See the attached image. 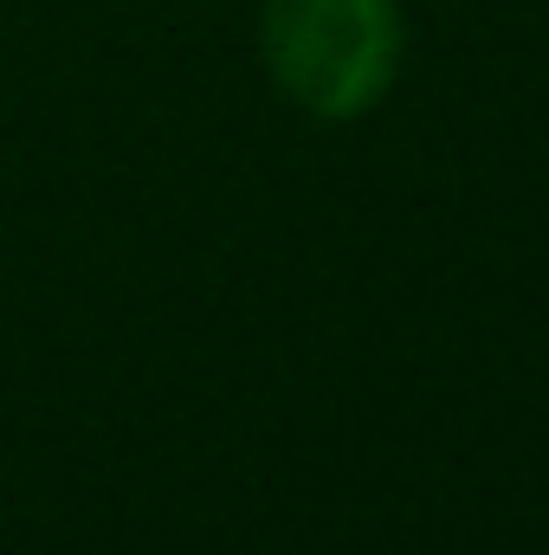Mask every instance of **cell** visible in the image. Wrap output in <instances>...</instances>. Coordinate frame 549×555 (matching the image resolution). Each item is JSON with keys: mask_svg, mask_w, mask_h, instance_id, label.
<instances>
[{"mask_svg": "<svg viewBox=\"0 0 549 555\" xmlns=\"http://www.w3.org/2000/svg\"><path fill=\"white\" fill-rule=\"evenodd\" d=\"M272 85L310 117H362L401 65L395 0H266L259 20Z\"/></svg>", "mask_w": 549, "mask_h": 555, "instance_id": "cell-1", "label": "cell"}]
</instances>
